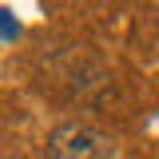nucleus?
I'll return each mask as SVG.
<instances>
[{
    "mask_svg": "<svg viewBox=\"0 0 159 159\" xmlns=\"http://www.w3.org/2000/svg\"><path fill=\"white\" fill-rule=\"evenodd\" d=\"M116 139L88 123H60L48 135V159H111Z\"/></svg>",
    "mask_w": 159,
    "mask_h": 159,
    "instance_id": "obj_1",
    "label": "nucleus"
},
{
    "mask_svg": "<svg viewBox=\"0 0 159 159\" xmlns=\"http://www.w3.org/2000/svg\"><path fill=\"white\" fill-rule=\"evenodd\" d=\"M0 32H4V36H16L20 28H16V24H12V20H8V16H4V12H0Z\"/></svg>",
    "mask_w": 159,
    "mask_h": 159,
    "instance_id": "obj_2",
    "label": "nucleus"
}]
</instances>
